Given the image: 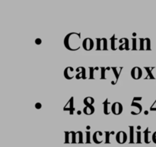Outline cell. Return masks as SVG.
Masks as SVG:
<instances>
[{
  "label": "cell",
  "instance_id": "obj_24",
  "mask_svg": "<svg viewBox=\"0 0 156 147\" xmlns=\"http://www.w3.org/2000/svg\"><path fill=\"white\" fill-rule=\"evenodd\" d=\"M90 76L89 79H94V71L99 70V68H89Z\"/></svg>",
  "mask_w": 156,
  "mask_h": 147
},
{
  "label": "cell",
  "instance_id": "obj_15",
  "mask_svg": "<svg viewBox=\"0 0 156 147\" xmlns=\"http://www.w3.org/2000/svg\"><path fill=\"white\" fill-rule=\"evenodd\" d=\"M94 112V107L92 106H85V107L83 110V113L85 115H91L93 114Z\"/></svg>",
  "mask_w": 156,
  "mask_h": 147
},
{
  "label": "cell",
  "instance_id": "obj_22",
  "mask_svg": "<svg viewBox=\"0 0 156 147\" xmlns=\"http://www.w3.org/2000/svg\"><path fill=\"white\" fill-rule=\"evenodd\" d=\"M116 40L117 38L115 37V35H113V36L110 38V42H111V49L113 51H115L117 49V47H116Z\"/></svg>",
  "mask_w": 156,
  "mask_h": 147
},
{
  "label": "cell",
  "instance_id": "obj_8",
  "mask_svg": "<svg viewBox=\"0 0 156 147\" xmlns=\"http://www.w3.org/2000/svg\"><path fill=\"white\" fill-rule=\"evenodd\" d=\"M103 133L101 131H96L93 134L92 140L96 144H100L103 142Z\"/></svg>",
  "mask_w": 156,
  "mask_h": 147
},
{
  "label": "cell",
  "instance_id": "obj_30",
  "mask_svg": "<svg viewBox=\"0 0 156 147\" xmlns=\"http://www.w3.org/2000/svg\"><path fill=\"white\" fill-rule=\"evenodd\" d=\"M136 136H137V143H141V132L137 131L136 132Z\"/></svg>",
  "mask_w": 156,
  "mask_h": 147
},
{
  "label": "cell",
  "instance_id": "obj_14",
  "mask_svg": "<svg viewBox=\"0 0 156 147\" xmlns=\"http://www.w3.org/2000/svg\"><path fill=\"white\" fill-rule=\"evenodd\" d=\"M104 104V114L108 115L110 114V113L111 112V110H110V103L108 101V99H106L104 102L103 103Z\"/></svg>",
  "mask_w": 156,
  "mask_h": 147
},
{
  "label": "cell",
  "instance_id": "obj_33",
  "mask_svg": "<svg viewBox=\"0 0 156 147\" xmlns=\"http://www.w3.org/2000/svg\"><path fill=\"white\" fill-rule=\"evenodd\" d=\"M35 107L37 108V109H40V108L42 107V105L40 103H37L36 104H35Z\"/></svg>",
  "mask_w": 156,
  "mask_h": 147
},
{
  "label": "cell",
  "instance_id": "obj_4",
  "mask_svg": "<svg viewBox=\"0 0 156 147\" xmlns=\"http://www.w3.org/2000/svg\"><path fill=\"white\" fill-rule=\"evenodd\" d=\"M127 134L124 131H120L116 135V140L119 144H124L127 141Z\"/></svg>",
  "mask_w": 156,
  "mask_h": 147
},
{
  "label": "cell",
  "instance_id": "obj_11",
  "mask_svg": "<svg viewBox=\"0 0 156 147\" xmlns=\"http://www.w3.org/2000/svg\"><path fill=\"white\" fill-rule=\"evenodd\" d=\"M77 71V74H76V79H85L86 78V71L85 68H83V67H79V68L76 69Z\"/></svg>",
  "mask_w": 156,
  "mask_h": 147
},
{
  "label": "cell",
  "instance_id": "obj_9",
  "mask_svg": "<svg viewBox=\"0 0 156 147\" xmlns=\"http://www.w3.org/2000/svg\"><path fill=\"white\" fill-rule=\"evenodd\" d=\"M63 110H64V111H69L71 115L73 114L74 110H75V109H74V97H71L70 100H69V101H68V103L65 104V106L64 107Z\"/></svg>",
  "mask_w": 156,
  "mask_h": 147
},
{
  "label": "cell",
  "instance_id": "obj_31",
  "mask_svg": "<svg viewBox=\"0 0 156 147\" xmlns=\"http://www.w3.org/2000/svg\"><path fill=\"white\" fill-rule=\"evenodd\" d=\"M152 142L156 144V131L152 135Z\"/></svg>",
  "mask_w": 156,
  "mask_h": 147
},
{
  "label": "cell",
  "instance_id": "obj_35",
  "mask_svg": "<svg viewBox=\"0 0 156 147\" xmlns=\"http://www.w3.org/2000/svg\"><path fill=\"white\" fill-rule=\"evenodd\" d=\"M87 129H88V130H89V129H90V126H87Z\"/></svg>",
  "mask_w": 156,
  "mask_h": 147
},
{
  "label": "cell",
  "instance_id": "obj_26",
  "mask_svg": "<svg viewBox=\"0 0 156 147\" xmlns=\"http://www.w3.org/2000/svg\"><path fill=\"white\" fill-rule=\"evenodd\" d=\"M107 70H110V68H101V79H106V77H105V71Z\"/></svg>",
  "mask_w": 156,
  "mask_h": 147
},
{
  "label": "cell",
  "instance_id": "obj_5",
  "mask_svg": "<svg viewBox=\"0 0 156 147\" xmlns=\"http://www.w3.org/2000/svg\"><path fill=\"white\" fill-rule=\"evenodd\" d=\"M111 112L114 115H120L123 112V106L120 102H115L111 106Z\"/></svg>",
  "mask_w": 156,
  "mask_h": 147
},
{
  "label": "cell",
  "instance_id": "obj_10",
  "mask_svg": "<svg viewBox=\"0 0 156 147\" xmlns=\"http://www.w3.org/2000/svg\"><path fill=\"white\" fill-rule=\"evenodd\" d=\"M131 107H135V110L132 111L131 112V114L132 115H139L142 110V107L141 104H139V103H136L135 101H132V104H131Z\"/></svg>",
  "mask_w": 156,
  "mask_h": 147
},
{
  "label": "cell",
  "instance_id": "obj_20",
  "mask_svg": "<svg viewBox=\"0 0 156 147\" xmlns=\"http://www.w3.org/2000/svg\"><path fill=\"white\" fill-rule=\"evenodd\" d=\"M76 143H83V135L81 131L76 132Z\"/></svg>",
  "mask_w": 156,
  "mask_h": 147
},
{
  "label": "cell",
  "instance_id": "obj_32",
  "mask_svg": "<svg viewBox=\"0 0 156 147\" xmlns=\"http://www.w3.org/2000/svg\"><path fill=\"white\" fill-rule=\"evenodd\" d=\"M150 110L151 111H156V101H155L154 104H152L151 107H150Z\"/></svg>",
  "mask_w": 156,
  "mask_h": 147
},
{
  "label": "cell",
  "instance_id": "obj_2",
  "mask_svg": "<svg viewBox=\"0 0 156 147\" xmlns=\"http://www.w3.org/2000/svg\"><path fill=\"white\" fill-rule=\"evenodd\" d=\"M139 50H151V42L149 38H139Z\"/></svg>",
  "mask_w": 156,
  "mask_h": 147
},
{
  "label": "cell",
  "instance_id": "obj_16",
  "mask_svg": "<svg viewBox=\"0 0 156 147\" xmlns=\"http://www.w3.org/2000/svg\"><path fill=\"white\" fill-rule=\"evenodd\" d=\"M146 71H147L148 75L145 78V80L146 79H155L152 74V71L155 69V68H145Z\"/></svg>",
  "mask_w": 156,
  "mask_h": 147
},
{
  "label": "cell",
  "instance_id": "obj_25",
  "mask_svg": "<svg viewBox=\"0 0 156 147\" xmlns=\"http://www.w3.org/2000/svg\"><path fill=\"white\" fill-rule=\"evenodd\" d=\"M111 133H110V132H108V131L105 132V143H107V144L110 143V134H111Z\"/></svg>",
  "mask_w": 156,
  "mask_h": 147
},
{
  "label": "cell",
  "instance_id": "obj_12",
  "mask_svg": "<svg viewBox=\"0 0 156 147\" xmlns=\"http://www.w3.org/2000/svg\"><path fill=\"white\" fill-rule=\"evenodd\" d=\"M74 69L72 67H67L64 71V77L67 80H72L74 78L73 75Z\"/></svg>",
  "mask_w": 156,
  "mask_h": 147
},
{
  "label": "cell",
  "instance_id": "obj_23",
  "mask_svg": "<svg viewBox=\"0 0 156 147\" xmlns=\"http://www.w3.org/2000/svg\"><path fill=\"white\" fill-rule=\"evenodd\" d=\"M130 143H134V126H130Z\"/></svg>",
  "mask_w": 156,
  "mask_h": 147
},
{
  "label": "cell",
  "instance_id": "obj_34",
  "mask_svg": "<svg viewBox=\"0 0 156 147\" xmlns=\"http://www.w3.org/2000/svg\"><path fill=\"white\" fill-rule=\"evenodd\" d=\"M42 42L41 39H40V38H38V39H36V41H35V43H36V45H40Z\"/></svg>",
  "mask_w": 156,
  "mask_h": 147
},
{
  "label": "cell",
  "instance_id": "obj_6",
  "mask_svg": "<svg viewBox=\"0 0 156 147\" xmlns=\"http://www.w3.org/2000/svg\"><path fill=\"white\" fill-rule=\"evenodd\" d=\"M94 45L93 40L90 38H86L82 42V47L85 51H91L94 48Z\"/></svg>",
  "mask_w": 156,
  "mask_h": 147
},
{
  "label": "cell",
  "instance_id": "obj_7",
  "mask_svg": "<svg viewBox=\"0 0 156 147\" xmlns=\"http://www.w3.org/2000/svg\"><path fill=\"white\" fill-rule=\"evenodd\" d=\"M142 71L139 67H135L131 71V77L134 80H139L142 78Z\"/></svg>",
  "mask_w": 156,
  "mask_h": 147
},
{
  "label": "cell",
  "instance_id": "obj_13",
  "mask_svg": "<svg viewBox=\"0 0 156 147\" xmlns=\"http://www.w3.org/2000/svg\"><path fill=\"white\" fill-rule=\"evenodd\" d=\"M124 38L120 40V45L119 47V49L120 50H130L129 49V40L127 38H125V42H124Z\"/></svg>",
  "mask_w": 156,
  "mask_h": 147
},
{
  "label": "cell",
  "instance_id": "obj_28",
  "mask_svg": "<svg viewBox=\"0 0 156 147\" xmlns=\"http://www.w3.org/2000/svg\"><path fill=\"white\" fill-rule=\"evenodd\" d=\"M90 137H91V133H90L89 131L86 132V138H87L86 143H91V139H90Z\"/></svg>",
  "mask_w": 156,
  "mask_h": 147
},
{
  "label": "cell",
  "instance_id": "obj_18",
  "mask_svg": "<svg viewBox=\"0 0 156 147\" xmlns=\"http://www.w3.org/2000/svg\"><path fill=\"white\" fill-rule=\"evenodd\" d=\"M94 103V99L91 97H88L84 99V104L85 106H92Z\"/></svg>",
  "mask_w": 156,
  "mask_h": 147
},
{
  "label": "cell",
  "instance_id": "obj_36",
  "mask_svg": "<svg viewBox=\"0 0 156 147\" xmlns=\"http://www.w3.org/2000/svg\"><path fill=\"white\" fill-rule=\"evenodd\" d=\"M141 126H138V130H140Z\"/></svg>",
  "mask_w": 156,
  "mask_h": 147
},
{
  "label": "cell",
  "instance_id": "obj_29",
  "mask_svg": "<svg viewBox=\"0 0 156 147\" xmlns=\"http://www.w3.org/2000/svg\"><path fill=\"white\" fill-rule=\"evenodd\" d=\"M132 50H137V47H136V38H132Z\"/></svg>",
  "mask_w": 156,
  "mask_h": 147
},
{
  "label": "cell",
  "instance_id": "obj_3",
  "mask_svg": "<svg viewBox=\"0 0 156 147\" xmlns=\"http://www.w3.org/2000/svg\"><path fill=\"white\" fill-rule=\"evenodd\" d=\"M97 49L98 51L107 50V41L106 38H97Z\"/></svg>",
  "mask_w": 156,
  "mask_h": 147
},
{
  "label": "cell",
  "instance_id": "obj_21",
  "mask_svg": "<svg viewBox=\"0 0 156 147\" xmlns=\"http://www.w3.org/2000/svg\"><path fill=\"white\" fill-rule=\"evenodd\" d=\"M65 143H69L72 142V133L71 132H65Z\"/></svg>",
  "mask_w": 156,
  "mask_h": 147
},
{
  "label": "cell",
  "instance_id": "obj_19",
  "mask_svg": "<svg viewBox=\"0 0 156 147\" xmlns=\"http://www.w3.org/2000/svg\"><path fill=\"white\" fill-rule=\"evenodd\" d=\"M150 133H151V132L149 131V128L146 129V130H145L144 132V140H145V143L147 144L150 143V139H149V135H150Z\"/></svg>",
  "mask_w": 156,
  "mask_h": 147
},
{
  "label": "cell",
  "instance_id": "obj_27",
  "mask_svg": "<svg viewBox=\"0 0 156 147\" xmlns=\"http://www.w3.org/2000/svg\"><path fill=\"white\" fill-rule=\"evenodd\" d=\"M71 133H72V143H76V133L73 131H71Z\"/></svg>",
  "mask_w": 156,
  "mask_h": 147
},
{
  "label": "cell",
  "instance_id": "obj_1",
  "mask_svg": "<svg viewBox=\"0 0 156 147\" xmlns=\"http://www.w3.org/2000/svg\"><path fill=\"white\" fill-rule=\"evenodd\" d=\"M81 39V34L79 33H69L64 39V45L65 49L69 51H77L80 49V45H78V42Z\"/></svg>",
  "mask_w": 156,
  "mask_h": 147
},
{
  "label": "cell",
  "instance_id": "obj_17",
  "mask_svg": "<svg viewBox=\"0 0 156 147\" xmlns=\"http://www.w3.org/2000/svg\"><path fill=\"white\" fill-rule=\"evenodd\" d=\"M123 68H112V70H113V73H114L115 77H116V82H117V81H118L119 77H120V73H121V71H122V70H123Z\"/></svg>",
  "mask_w": 156,
  "mask_h": 147
}]
</instances>
